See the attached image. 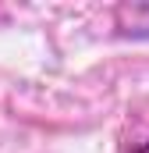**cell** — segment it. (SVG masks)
Listing matches in <instances>:
<instances>
[{
	"label": "cell",
	"mask_w": 149,
	"mask_h": 153,
	"mask_svg": "<svg viewBox=\"0 0 149 153\" xmlns=\"http://www.w3.org/2000/svg\"><path fill=\"white\" fill-rule=\"evenodd\" d=\"M114 32L121 39H149V0H131L114 7Z\"/></svg>",
	"instance_id": "obj_1"
},
{
	"label": "cell",
	"mask_w": 149,
	"mask_h": 153,
	"mask_svg": "<svg viewBox=\"0 0 149 153\" xmlns=\"http://www.w3.org/2000/svg\"><path fill=\"white\" fill-rule=\"evenodd\" d=\"M135 153H149V139H146V143H142V146H139Z\"/></svg>",
	"instance_id": "obj_2"
}]
</instances>
